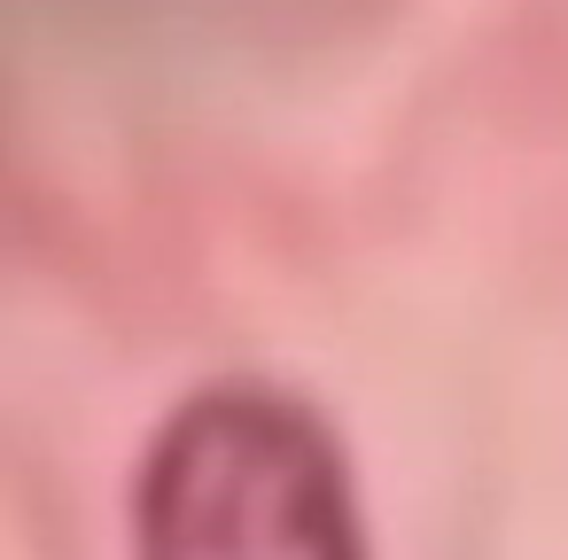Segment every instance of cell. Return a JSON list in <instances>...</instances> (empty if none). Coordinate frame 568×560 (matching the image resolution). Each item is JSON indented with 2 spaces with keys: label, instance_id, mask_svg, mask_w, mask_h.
<instances>
[{
  "label": "cell",
  "instance_id": "1",
  "mask_svg": "<svg viewBox=\"0 0 568 560\" xmlns=\"http://www.w3.org/2000/svg\"><path fill=\"white\" fill-rule=\"evenodd\" d=\"M133 560H374L351 459L296 389H187L133 467Z\"/></svg>",
  "mask_w": 568,
  "mask_h": 560
}]
</instances>
